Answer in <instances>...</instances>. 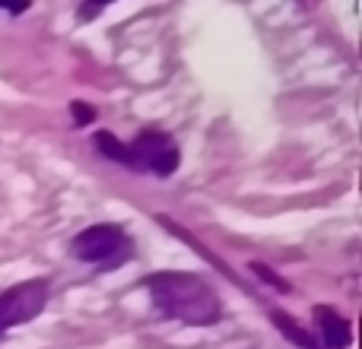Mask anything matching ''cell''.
Returning a JSON list of instances; mask_svg holds the SVG:
<instances>
[{"mask_svg":"<svg viewBox=\"0 0 362 349\" xmlns=\"http://www.w3.org/2000/svg\"><path fill=\"white\" fill-rule=\"evenodd\" d=\"M270 318H274V324L280 327V333L286 340H293V343L302 346V349H315L312 333H308L305 327H299V321H296V318H289V314H283V312H270Z\"/></svg>","mask_w":362,"mask_h":349,"instance_id":"52a82bcc","label":"cell"},{"mask_svg":"<svg viewBox=\"0 0 362 349\" xmlns=\"http://www.w3.org/2000/svg\"><path fill=\"white\" fill-rule=\"evenodd\" d=\"M70 114H74L76 124H89V121L95 118V112L89 105H83V102H74V105H70Z\"/></svg>","mask_w":362,"mask_h":349,"instance_id":"ba28073f","label":"cell"},{"mask_svg":"<svg viewBox=\"0 0 362 349\" xmlns=\"http://www.w3.org/2000/svg\"><path fill=\"white\" fill-rule=\"evenodd\" d=\"M45 305H48V283L45 280L19 283V286L0 292V333L38 318L45 312Z\"/></svg>","mask_w":362,"mask_h":349,"instance_id":"7a4b0ae2","label":"cell"},{"mask_svg":"<svg viewBox=\"0 0 362 349\" xmlns=\"http://www.w3.org/2000/svg\"><path fill=\"white\" fill-rule=\"evenodd\" d=\"M315 318H318L321 337H325V346L327 349L350 346L353 333H350V321H346L344 314H337L334 308H327V305H318V308H315Z\"/></svg>","mask_w":362,"mask_h":349,"instance_id":"5b68a950","label":"cell"},{"mask_svg":"<svg viewBox=\"0 0 362 349\" xmlns=\"http://www.w3.org/2000/svg\"><path fill=\"white\" fill-rule=\"evenodd\" d=\"M95 4H112V0H95Z\"/></svg>","mask_w":362,"mask_h":349,"instance_id":"8fae6325","label":"cell"},{"mask_svg":"<svg viewBox=\"0 0 362 349\" xmlns=\"http://www.w3.org/2000/svg\"><path fill=\"white\" fill-rule=\"evenodd\" d=\"M131 150L144 172H156L163 178H169L178 169V146L163 131H140L137 140L131 143Z\"/></svg>","mask_w":362,"mask_h":349,"instance_id":"277c9868","label":"cell"},{"mask_svg":"<svg viewBox=\"0 0 362 349\" xmlns=\"http://www.w3.org/2000/svg\"><path fill=\"white\" fill-rule=\"evenodd\" d=\"M146 286H150V295H153L159 312L181 321V324L206 327L219 318V312H223L216 289L197 273L163 270V273H153Z\"/></svg>","mask_w":362,"mask_h":349,"instance_id":"6da1fadb","label":"cell"},{"mask_svg":"<svg viewBox=\"0 0 362 349\" xmlns=\"http://www.w3.org/2000/svg\"><path fill=\"white\" fill-rule=\"evenodd\" d=\"M127 238L121 232V225L112 223H99V225H89L83 229L80 235L70 242V251H74L76 261H86V264H108L124 251Z\"/></svg>","mask_w":362,"mask_h":349,"instance_id":"3957f363","label":"cell"},{"mask_svg":"<svg viewBox=\"0 0 362 349\" xmlns=\"http://www.w3.org/2000/svg\"><path fill=\"white\" fill-rule=\"evenodd\" d=\"M29 4H32V0H0V10H6V13H23V10H29Z\"/></svg>","mask_w":362,"mask_h":349,"instance_id":"30bf717a","label":"cell"},{"mask_svg":"<svg viewBox=\"0 0 362 349\" xmlns=\"http://www.w3.org/2000/svg\"><path fill=\"white\" fill-rule=\"evenodd\" d=\"M95 146H99V153H102L105 159H115V162L127 165V169H134V172H144V169H140V162H137V156H134V150L121 143L115 134L99 131V134H95Z\"/></svg>","mask_w":362,"mask_h":349,"instance_id":"8992f818","label":"cell"},{"mask_svg":"<svg viewBox=\"0 0 362 349\" xmlns=\"http://www.w3.org/2000/svg\"><path fill=\"white\" fill-rule=\"evenodd\" d=\"M251 270H255L257 276H264V280H267L270 286H276V289H280V292H289V286H286V283H283V280H276V273H270L267 267H261V264H251Z\"/></svg>","mask_w":362,"mask_h":349,"instance_id":"9c48e42d","label":"cell"}]
</instances>
